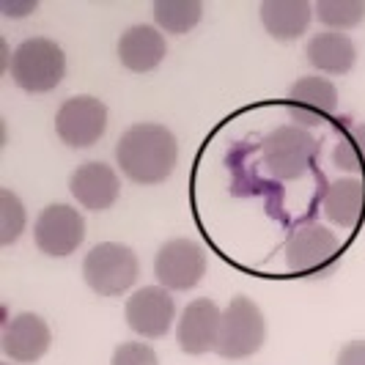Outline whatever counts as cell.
Listing matches in <instances>:
<instances>
[{
  "label": "cell",
  "instance_id": "6da1fadb",
  "mask_svg": "<svg viewBox=\"0 0 365 365\" xmlns=\"http://www.w3.org/2000/svg\"><path fill=\"white\" fill-rule=\"evenodd\" d=\"M115 160L129 182L160 184L179 163V143L163 124H135L121 135Z\"/></svg>",
  "mask_w": 365,
  "mask_h": 365
},
{
  "label": "cell",
  "instance_id": "7a4b0ae2",
  "mask_svg": "<svg viewBox=\"0 0 365 365\" xmlns=\"http://www.w3.org/2000/svg\"><path fill=\"white\" fill-rule=\"evenodd\" d=\"M9 72L22 91L47 93L63 80L66 58L63 50L50 38H28L14 50L9 61Z\"/></svg>",
  "mask_w": 365,
  "mask_h": 365
},
{
  "label": "cell",
  "instance_id": "3957f363",
  "mask_svg": "<svg viewBox=\"0 0 365 365\" xmlns=\"http://www.w3.org/2000/svg\"><path fill=\"white\" fill-rule=\"evenodd\" d=\"M267 341V322L264 313L250 297H234L231 305L222 311L217 335V351L225 360H245L256 354Z\"/></svg>",
  "mask_w": 365,
  "mask_h": 365
},
{
  "label": "cell",
  "instance_id": "277c9868",
  "mask_svg": "<svg viewBox=\"0 0 365 365\" xmlns=\"http://www.w3.org/2000/svg\"><path fill=\"white\" fill-rule=\"evenodd\" d=\"M140 274L138 256L115 242H105L88 250L83 261V277L96 294L102 297H121L127 294Z\"/></svg>",
  "mask_w": 365,
  "mask_h": 365
},
{
  "label": "cell",
  "instance_id": "5b68a950",
  "mask_svg": "<svg viewBox=\"0 0 365 365\" xmlns=\"http://www.w3.org/2000/svg\"><path fill=\"white\" fill-rule=\"evenodd\" d=\"M316 157V140L302 127H277L264 138V165L280 182L299 179Z\"/></svg>",
  "mask_w": 365,
  "mask_h": 365
},
{
  "label": "cell",
  "instance_id": "8992f818",
  "mask_svg": "<svg viewBox=\"0 0 365 365\" xmlns=\"http://www.w3.org/2000/svg\"><path fill=\"white\" fill-rule=\"evenodd\" d=\"M154 274L168 292H190L206 274V250L190 239H170L154 258Z\"/></svg>",
  "mask_w": 365,
  "mask_h": 365
},
{
  "label": "cell",
  "instance_id": "52a82bcc",
  "mask_svg": "<svg viewBox=\"0 0 365 365\" xmlns=\"http://www.w3.org/2000/svg\"><path fill=\"white\" fill-rule=\"evenodd\" d=\"M34 237H36V247L44 256H72L86 239V220L72 206L53 203L38 212Z\"/></svg>",
  "mask_w": 365,
  "mask_h": 365
},
{
  "label": "cell",
  "instance_id": "ba28073f",
  "mask_svg": "<svg viewBox=\"0 0 365 365\" xmlns=\"http://www.w3.org/2000/svg\"><path fill=\"white\" fill-rule=\"evenodd\" d=\"M108 127V108L96 96H72L66 99L55 115L58 138L72 148L93 146Z\"/></svg>",
  "mask_w": 365,
  "mask_h": 365
},
{
  "label": "cell",
  "instance_id": "9c48e42d",
  "mask_svg": "<svg viewBox=\"0 0 365 365\" xmlns=\"http://www.w3.org/2000/svg\"><path fill=\"white\" fill-rule=\"evenodd\" d=\"M127 324L143 338H165L168 329L173 327L176 305L173 297L163 286H146L138 289L124 305Z\"/></svg>",
  "mask_w": 365,
  "mask_h": 365
},
{
  "label": "cell",
  "instance_id": "30bf717a",
  "mask_svg": "<svg viewBox=\"0 0 365 365\" xmlns=\"http://www.w3.org/2000/svg\"><path fill=\"white\" fill-rule=\"evenodd\" d=\"M338 256H341V239L327 225H302L286 242V261L299 274L319 272Z\"/></svg>",
  "mask_w": 365,
  "mask_h": 365
},
{
  "label": "cell",
  "instance_id": "8fae6325",
  "mask_svg": "<svg viewBox=\"0 0 365 365\" xmlns=\"http://www.w3.org/2000/svg\"><path fill=\"white\" fill-rule=\"evenodd\" d=\"M220 322H222V313L212 299H192L187 308H184L182 319H179V329H176V338H179V346L187 354H206L217 346V335H220Z\"/></svg>",
  "mask_w": 365,
  "mask_h": 365
},
{
  "label": "cell",
  "instance_id": "7c38bea8",
  "mask_svg": "<svg viewBox=\"0 0 365 365\" xmlns=\"http://www.w3.org/2000/svg\"><path fill=\"white\" fill-rule=\"evenodd\" d=\"M50 327L36 313H19L14 316L3 332V351L14 363H36L50 349Z\"/></svg>",
  "mask_w": 365,
  "mask_h": 365
},
{
  "label": "cell",
  "instance_id": "4fadbf2b",
  "mask_svg": "<svg viewBox=\"0 0 365 365\" xmlns=\"http://www.w3.org/2000/svg\"><path fill=\"white\" fill-rule=\"evenodd\" d=\"M338 108V91L324 77H299L289 93V110L297 124H319Z\"/></svg>",
  "mask_w": 365,
  "mask_h": 365
},
{
  "label": "cell",
  "instance_id": "5bb4252c",
  "mask_svg": "<svg viewBox=\"0 0 365 365\" xmlns=\"http://www.w3.org/2000/svg\"><path fill=\"white\" fill-rule=\"evenodd\" d=\"M72 195L77 198L80 206L91 209V212H102L110 209L118 192H121V184L115 170L105 163H86L80 165L72 173Z\"/></svg>",
  "mask_w": 365,
  "mask_h": 365
},
{
  "label": "cell",
  "instance_id": "9a60e30c",
  "mask_svg": "<svg viewBox=\"0 0 365 365\" xmlns=\"http://www.w3.org/2000/svg\"><path fill=\"white\" fill-rule=\"evenodd\" d=\"M118 58L129 72H151L165 58V38L154 25H132L118 38Z\"/></svg>",
  "mask_w": 365,
  "mask_h": 365
},
{
  "label": "cell",
  "instance_id": "2e32d148",
  "mask_svg": "<svg viewBox=\"0 0 365 365\" xmlns=\"http://www.w3.org/2000/svg\"><path fill=\"white\" fill-rule=\"evenodd\" d=\"M258 14H261V22L269 36L280 38V41H292L308 31L311 3L308 0H264Z\"/></svg>",
  "mask_w": 365,
  "mask_h": 365
},
{
  "label": "cell",
  "instance_id": "e0dca14e",
  "mask_svg": "<svg viewBox=\"0 0 365 365\" xmlns=\"http://www.w3.org/2000/svg\"><path fill=\"white\" fill-rule=\"evenodd\" d=\"M324 215L341 228H357L365 215V184L360 179H338L324 190Z\"/></svg>",
  "mask_w": 365,
  "mask_h": 365
},
{
  "label": "cell",
  "instance_id": "ac0fdd59",
  "mask_svg": "<svg viewBox=\"0 0 365 365\" xmlns=\"http://www.w3.org/2000/svg\"><path fill=\"white\" fill-rule=\"evenodd\" d=\"M305 55L319 72L327 74H346L357 61L354 41L338 31H324V34L313 36Z\"/></svg>",
  "mask_w": 365,
  "mask_h": 365
},
{
  "label": "cell",
  "instance_id": "d6986e66",
  "mask_svg": "<svg viewBox=\"0 0 365 365\" xmlns=\"http://www.w3.org/2000/svg\"><path fill=\"white\" fill-rule=\"evenodd\" d=\"M203 17L201 0H157L154 3V19L163 31L170 34H187L192 31Z\"/></svg>",
  "mask_w": 365,
  "mask_h": 365
},
{
  "label": "cell",
  "instance_id": "ffe728a7",
  "mask_svg": "<svg viewBox=\"0 0 365 365\" xmlns=\"http://www.w3.org/2000/svg\"><path fill=\"white\" fill-rule=\"evenodd\" d=\"M319 19L332 28V31H344V28H357L365 17L363 0H319L316 6Z\"/></svg>",
  "mask_w": 365,
  "mask_h": 365
},
{
  "label": "cell",
  "instance_id": "44dd1931",
  "mask_svg": "<svg viewBox=\"0 0 365 365\" xmlns=\"http://www.w3.org/2000/svg\"><path fill=\"white\" fill-rule=\"evenodd\" d=\"M332 163L346 173L365 176V124L354 127L349 135L338 140V146L332 151Z\"/></svg>",
  "mask_w": 365,
  "mask_h": 365
},
{
  "label": "cell",
  "instance_id": "7402d4cb",
  "mask_svg": "<svg viewBox=\"0 0 365 365\" xmlns=\"http://www.w3.org/2000/svg\"><path fill=\"white\" fill-rule=\"evenodd\" d=\"M25 231V206L11 190H0V245H11Z\"/></svg>",
  "mask_w": 365,
  "mask_h": 365
},
{
  "label": "cell",
  "instance_id": "603a6c76",
  "mask_svg": "<svg viewBox=\"0 0 365 365\" xmlns=\"http://www.w3.org/2000/svg\"><path fill=\"white\" fill-rule=\"evenodd\" d=\"M113 365H160V360H157V351L148 344L129 341V344H121L115 349Z\"/></svg>",
  "mask_w": 365,
  "mask_h": 365
},
{
  "label": "cell",
  "instance_id": "cb8c5ba5",
  "mask_svg": "<svg viewBox=\"0 0 365 365\" xmlns=\"http://www.w3.org/2000/svg\"><path fill=\"white\" fill-rule=\"evenodd\" d=\"M335 365H365V341H351L338 351Z\"/></svg>",
  "mask_w": 365,
  "mask_h": 365
}]
</instances>
